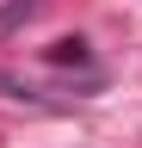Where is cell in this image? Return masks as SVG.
Segmentation results:
<instances>
[{
	"mask_svg": "<svg viewBox=\"0 0 142 148\" xmlns=\"http://www.w3.org/2000/svg\"><path fill=\"white\" fill-rule=\"evenodd\" d=\"M49 62H74V68H86V62H93V49H86V37H56V43H49Z\"/></svg>",
	"mask_w": 142,
	"mask_h": 148,
	"instance_id": "cell-1",
	"label": "cell"
},
{
	"mask_svg": "<svg viewBox=\"0 0 142 148\" xmlns=\"http://www.w3.org/2000/svg\"><path fill=\"white\" fill-rule=\"evenodd\" d=\"M37 12H43V0H6V6H0V31L25 25V18H37Z\"/></svg>",
	"mask_w": 142,
	"mask_h": 148,
	"instance_id": "cell-2",
	"label": "cell"
},
{
	"mask_svg": "<svg viewBox=\"0 0 142 148\" xmlns=\"http://www.w3.org/2000/svg\"><path fill=\"white\" fill-rule=\"evenodd\" d=\"M0 92H6V99H25V105H43V92L25 86V80H12V74H0Z\"/></svg>",
	"mask_w": 142,
	"mask_h": 148,
	"instance_id": "cell-3",
	"label": "cell"
}]
</instances>
